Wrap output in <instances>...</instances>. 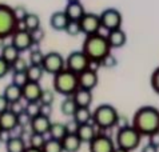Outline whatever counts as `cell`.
<instances>
[{
    "instance_id": "1",
    "label": "cell",
    "mask_w": 159,
    "mask_h": 152,
    "mask_svg": "<svg viewBox=\"0 0 159 152\" xmlns=\"http://www.w3.org/2000/svg\"><path fill=\"white\" fill-rule=\"evenodd\" d=\"M131 126L142 136H150L159 131V110L151 105H144L132 116Z\"/></svg>"
},
{
    "instance_id": "2",
    "label": "cell",
    "mask_w": 159,
    "mask_h": 152,
    "mask_svg": "<svg viewBox=\"0 0 159 152\" xmlns=\"http://www.w3.org/2000/svg\"><path fill=\"white\" fill-rule=\"evenodd\" d=\"M111 50L112 48L110 46L107 36L100 32L86 36L84 42H83V47H82V51L86 53L88 59L100 61V63L106 56L111 53Z\"/></svg>"
},
{
    "instance_id": "3",
    "label": "cell",
    "mask_w": 159,
    "mask_h": 152,
    "mask_svg": "<svg viewBox=\"0 0 159 152\" xmlns=\"http://www.w3.org/2000/svg\"><path fill=\"white\" fill-rule=\"evenodd\" d=\"M54 91L59 95L63 96H72L76 89L79 88V79H78V74L72 72L67 68H64L63 71H60L59 74L54 75Z\"/></svg>"
},
{
    "instance_id": "4",
    "label": "cell",
    "mask_w": 159,
    "mask_h": 152,
    "mask_svg": "<svg viewBox=\"0 0 159 152\" xmlns=\"http://www.w3.org/2000/svg\"><path fill=\"white\" fill-rule=\"evenodd\" d=\"M119 112L111 104H100L92 112V123L99 129H110L116 126Z\"/></svg>"
},
{
    "instance_id": "5",
    "label": "cell",
    "mask_w": 159,
    "mask_h": 152,
    "mask_svg": "<svg viewBox=\"0 0 159 152\" xmlns=\"http://www.w3.org/2000/svg\"><path fill=\"white\" fill-rule=\"evenodd\" d=\"M142 135L136 131V129L130 126L123 129H118L116 137H115V144L119 148H123L126 151H135L140 145L142 141Z\"/></svg>"
},
{
    "instance_id": "6",
    "label": "cell",
    "mask_w": 159,
    "mask_h": 152,
    "mask_svg": "<svg viewBox=\"0 0 159 152\" xmlns=\"http://www.w3.org/2000/svg\"><path fill=\"white\" fill-rule=\"evenodd\" d=\"M17 29V20L14 15V7L0 4V38H11Z\"/></svg>"
},
{
    "instance_id": "7",
    "label": "cell",
    "mask_w": 159,
    "mask_h": 152,
    "mask_svg": "<svg viewBox=\"0 0 159 152\" xmlns=\"http://www.w3.org/2000/svg\"><path fill=\"white\" fill-rule=\"evenodd\" d=\"M90 67V59L82 50L80 51H72L66 57V68L72 71L75 74H80L83 71L88 69Z\"/></svg>"
},
{
    "instance_id": "8",
    "label": "cell",
    "mask_w": 159,
    "mask_h": 152,
    "mask_svg": "<svg viewBox=\"0 0 159 152\" xmlns=\"http://www.w3.org/2000/svg\"><path fill=\"white\" fill-rule=\"evenodd\" d=\"M42 67L46 74H50L54 76L66 68V59L63 57L61 53L56 52V51L48 52V53H46V56H44V61H43Z\"/></svg>"
},
{
    "instance_id": "9",
    "label": "cell",
    "mask_w": 159,
    "mask_h": 152,
    "mask_svg": "<svg viewBox=\"0 0 159 152\" xmlns=\"http://www.w3.org/2000/svg\"><path fill=\"white\" fill-rule=\"evenodd\" d=\"M100 23L102 29H106L107 32H110V31L122 28L123 16L116 8H106L100 13Z\"/></svg>"
},
{
    "instance_id": "10",
    "label": "cell",
    "mask_w": 159,
    "mask_h": 152,
    "mask_svg": "<svg viewBox=\"0 0 159 152\" xmlns=\"http://www.w3.org/2000/svg\"><path fill=\"white\" fill-rule=\"evenodd\" d=\"M80 27H82V34L86 36L88 35L99 34L102 29V23H100V15L94 12H86V15L82 17L80 20Z\"/></svg>"
},
{
    "instance_id": "11",
    "label": "cell",
    "mask_w": 159,
    "mask_h": 152,
    "mask_svg": "<svg viewBox=\"0 0 159 152\" xmlns=\"http://www.w3.org/2000/svg\"><path fill=\"white\" fill-rule=\"evenodd\" d=\"M88 147H90V152H114L116 144L110 136L104 133H98L94 140L88 143Z\"/></svg>"
},
{
    "instance_id": "12",
    "label": "cell",
    "mask_w": 159,
    "mask_h": 152,
    "mask_svg": "<svg viewBox=\"0 0 159 152\" xmlns=\"http://www.w3.org/2000/svg\"><path fill=\"white\" fill-rule=\"evenodd\" d=\"M11 44L15 46L20 52L30 51L34 46L32 38H31V32L27 29H17L11 36Z\"/></svg>"
},
{
    "instance_id": "13",
    "label": "cell",
    "mask_w": 159,
    "mask_h": 152,
    "mask_svg": "<svg viewBox=\"0 0 159 152\" xmlns=\"http://www.w3.org/2000/svg\"><path fill=\"white\" fill-rule=\"evenodd\" d=\"M79 79V88H84V89H90L92 91L99 83V78H98V72L92 69H86L78 75Z\"/></svg>"
},
{
    "instance_id": "14",
    "label": "cell",
    "mask_w": 159,
    "mask_h": 152,
    "mask_svg": "<svg viewBox=\"0 0 159 152\" xmlns=\"http://www.w3.org/2000/svg\"><path fill=\"white\" fill-rule=\"evenodd\" d=\"M51 119L50 116H44V115H38L36 118L31 119V123H30V128H31V132H35V133H42V135H47L48 131L51 128Z\"/></svg>"
},
{
    "instance_id": "15",
    "label": "cell",
    "mask_w": 159,
    "mask_h": 152,
    "mask_svg": "<svg viewBox=\"0 0 159 152\" xmlns=\"http://www.w3.org/2000/svg\"><path fill=\"white\" fill-rule=\"evenodd\" d=\"M21 91H23V100H25V103H28V101H39L40 95L43 92V88L40 86V83L28 82L23 88H21Z\"/></svg>"
},
{
    "instance_id": "16",
    "label": "cell",
    "mask_w": 159,
    "mask_h": 152,
    "mask_svg": "<svg viewBox=\"0 0 159 152\" xmlns=\"http://www.w3.org/2000/svg\"><path fill=\"white\" fill-rule=\"evenodd\" d=\"M17 127H19V122H17L16 114H14L11 110H7L0 114V128H2V131L12 132Z\"/></svg>"
},
{
    "instance_id": "17",
    "label": "cell",
    "mask_w": 159,
    "mask_h": 152,
    "mask_svg": "<svg viewBox=\"0 0 159 152\" xmlns=\"http://www.w3.org/2000/svg\"><path fill=\"white\" fill-rule=\"evenodd\" d=\"M106 36H107V40H108V43H110V46H111L112 50L114 48L125 47L126 43H127V35L122 28L110 31V32L106 34Z\"/></svg>"
},
{
    "instance_id": "18",
    "label": "cell",
    "mask_w": 159,
    "mask_h": 152,
    "mask_svg": "<svg viewBox=\"0 0 159 152\" xmlns=\"http://www.w3.org/2000/svg\"><path fill=\"white\" fill-rule=\"evenodd\" d=\"M96 127L94 123H87V124H80L79 129L76 132V135L79 136V139L82 140V143H91L92 140L98 135Z\"/></svg>"
},
{
    "instance_id": "19",
    "label": "cell",
    "mask_w": 159,
    "mask_h": 152,
    "mask_svg": "<svg viewBox=\"0 0 159 152\" xmlns=\"http://www.w3.org/2000/svg\"><path fill=\"white\" fill-rule=\"evenodd\" d=\"M63 11L66 12V15H67L70 20H80L82 17L86 15V10L80 2L67 3Z\"/></svg>"
},
{
    "instance_id": "20",
    "label": "cell",
    "mask_w": 159,
    "mask_h": 152,
    "mask_svg": "<svg viewBox=\"0 0 159 152\" xmlns=\"http://www.w3.org/2000/svg\"><path fill=\"white\" fill-rule=\"evenodd\" d=\"M70 19L67 17L64 11H56L50 17V25L52 29L55 31H64L67 27Z\"/></svg>"
},
{
    "instance_id": "21",
    "label": "cell",
    "mask_w": 159,
    "mask_h": 152,
    "mask_svg": "<svg viewBox=\"0 0 159 152\" xmlns=\"http://www.w3.org/2000/svg\"><path fill=\"white\" fill-rule=\"evenodd\" d=\"M64 152H78L82 147V140L79 139L76 133H67L66 137L61 140Z\"/></svg>"
},
{
    "instance_id": "22",
    "label": "cell",
    "mask_w": 159,
    "mask_h": 152,
    "mask_svg": "<svg viewBox=\"0 0 159 152\" xmlns=\"http://www.w3.org/2000/svg\"><path fill=\"white\" fill-rule=\"evenodd\" d=\"M74 100L76 101L78 107H90L92 104V91L84 88H78L76 92L72 95Z\"/></svg>"
},
{
    "instance_id": "23",
    "label": "cell",
    "mask_w": 159,
    "mask_h": 152,
    "mask_svg": "<svg viewBox=\"0 0 159 152\" xmlns=\"http://www.w3.org/2000/svg\"><path fill=\"white\" fill-rule=\"evenodd\" d=\"M25 148H27V144H25V139L23 136L12 135L10 139L6 141L7 152H24Z\"/></svg>"
},
{
    "instance_id": "24",
    "label": "cell",
    "mask_w": 159,
    "mask_h": 152,
    "mask_svg": "<svg viewBox=\"0 0 159 152\" xmlns=\"http://www.w3.org/2000/svg\"><path fill=\"white\" fill-rule=\"evenodd\" d=\"M3 95L8 101H10V104L11 103H14V101L23 99V91H21V88L15 86L14 83H10L6 88H4Z\"/></svg>"
},
{
    "instance_id": "25",
    "label": "cell",
    "mask_w": 159,
    "mask_h": 152,
    "mask_svg": "<svg viewBox=\"0 0 159 152\" xmlns=\"http://www.w3.org/2000/svg\"><path fill=\"white\" fill-rule=\"evenodd\" d=\"M68 133L67 131V127H66V123H52L51 124V128L50 131H48V136H50V139H55V140H63L66 135Z\"/></svg>"
},
{
    "instance_id": "26",
    "label": "cell",
    "mask_w": 159,
    "mask_h": 152,
    "mask_svg": "<svg viewBox=\"0 0 159 152\" xmlns=\"http://www.w3.org/2000/svg\"><path fill=\"white\" fill-rule=\"evenodd\" d=\"M78 108L79 107L76 104V101L74 100L72 96L64 97V100L61 101V104H60L61 114H63L64 116H67V118H74V115H75V112H76Z\"/></svg>"
},
{
    "instance_id": "27",
    "label": "cell",
    "mask_w": 159,
    "mask_h": 152,
    "mask_svg": "<svg viewBox=\"0 0 159 152\" xmlns=\"http://www.w3.org/2000/svg\"><path fill=\"white\" fill-rule=\"evenodd\" d=\"M20 53L21 52L17 50L15 46H12V44L10 43V44H6V46L2 48V51H0V56H2L6 61H8L10 64H12L17 57L20 56Z\"/></svg>"
},
{
    "instance_id": "28",
    "label": "cell",
    "mask_w": 159,
    "mask_h": 152,
    "mask_svg": "<svg viewBox=\"0 0 159 152\" xmlns=\"http://www.w3.org/2000/svg\"><path fill=\"white\" fill-rule=\"evenodd\" d=\"M72 119L76 120L79 123V126L80 124L92 123V111L90 110V107H79Z\"/></svg>"
},
{
    "instance_id": "29",
    "label": "cell",
    "mask_w": 159,
    "mask_h": 152,
    "mask_svg": "<svg viewBox=\"0 0 159 152\" xmlns=\"http://www.w3.org/2000/svg\"><path fill=\"white\" fill-rule=\"evenodd\" d=\"M44 56H46V53L42 52V50L39 48V44H34L32 48L30 50L28 61L32 65H42L44 61Z\"/></svg>"
},
{
    "instance_id": "30",
    "label": "cell",
    "mask_w": 159,
    "mask_h": 152,
    "mask_svg": "<svg viewBox=\"0 0 159 152\" xmlns=\"http://www.w3.org/2000/svg\"><path fill=\"white\" fill-rule=\"evenodd\" d=\"M25 72H27L30 82H38V83H40L43 75L46 74L42 65H32V64H30V67L27 68Z\"/></svg>"
},
{
    "instance_id": "31",
    "label": "cell",
    "mask_w": 159,
    "mask_h": 152,
    "mask_svg": "<svg viewBox=\"0 0 159 152\" xmlns=\"http://www.w3.org/2000/svg\"><path fill=\"white\" fill-rule=\"evenodd\" d=\"M47 141V137L46 135H42V133H30L28 136V145L30 147H34V148H38V150H42L44 144Z\"/></svg>"
},
{
    "instance_id": "32",
    "label": "cell",
    "mask_w": 159,
    "mask_h": 152,
    "mask_svg": "<svg viewBox=\"0 0 159 152\" xmlns=\"http://www.w3.org/2000/svg\"><path fill=\"white\" fill-rule=\"evenodd\" d=\"M23 23L25 25V29L27 31H34V29H36L40 27V16L36 15V13H32V12H30L27 16H25V19L23 20Z\"/></svg>"
},
{
    "instance_id": "33",
    "label": "cell",
    "mask_w": 159,
    "mask_h": 152,
    "mask_svg": "<svg viewBox=\"0 0 159 152\" xmlns=\"http://www.w3.org/2000/svg\"><path fill=\"white\" fill-rule=\"evenodd\" d=\"M25 114L30 116V119L36 118L38 115H40L42 112V104L39 101H28L25 103Z\"/></svg>"
},
{
    "instance_id": "34",
    "label": "cell",
    "mask_w": 159,
    "mask_h": 152,
    "mask_svg": "<svg viewBox=\"0 0 159 152\" xmlns=\"http://www.w3.org/2000/svg\"><path fill=\"white\" fill-rule=\"evenodd\" d=\"M43 152H64L63 151V145H61L60 140H55V139H50L48 137L46 144L42 148Z\"/></svg>"
},
{
    "instance_id": "35",
    "label": "cell",
    "mask_w": 159,
    "mask_h": 152,
    "mask_svg": "<svg viewBox=\"0 0 159 152\" xmlns=\"http://www.w3.org/2000/svg\"><path fill=\"white\" fill-rule=\"evenodd\" d=\"M30 67V61L25 60L23 56H19L17 59L11 64V68H12V72H25L27 68Z\"/></svg>"
},
{
    "instance_id": "36",
    "label": "cell",
    "mask_w": 159,
    "mask_h": 152,
    "mask_svg": "<svg viewBox=\"0 0 159 152\" xmlns=\"http://www.w3.org/2000/svg\"><path fill=\"white\" fill-rule=\"evenodd\" d=\"M55 101V91L54 89H43L42 95H40V99H39V103L42 105H52V103Z\"/></svg>"
},
{
    "instance_id": "37",
    "label": "cell",
    "mask_w": 159,
    "mask_h": 152,
    "mask_svg": "<svg viewBox=\"0 0 159 152\" xmlns=\"http://www.w3.org/2000/svg\"><path fill=\"white\" fill-rule=\"evenodd\" d=\"M64 32L70 35V36H78L79 34H82V27L79 20H70L67 27H66Z\"/></svg>"
},
{
    "instance_id": "38",
    "label": "cell",
    "mask_w": 159,
    "mask_h": 152,
    "mask_svg": "<svg viewBox=\"0 0 159 152\" xmlns=\"http://www.w3.org/2000/svg\"><path fill=\"white\" fill-rule=\"evenodd\" d=\"M30 82L28 80V76H27V72H12V82L15 86L23 88L25 84Z\"/></svg>"
},
{
    "instance_id": "39",
    "label": "cell",
    "mask_w": 159,
    "mask_h": 152,
    "mask_svg": "<svg viewBox=\"0 0 159 152\" xmlns=\"http://www.w3.org/2000/svg\"><path fill=\"white\" fill-rule=\"evenodd\" d=\"M28 13L30 12H28V10H27V7H25V6H21V4H19V6L14 7V15H15L17 21H23Z\"/></svg>"
},
{
    "instance_id": "40",
    "label": "cell",
    "mask_w": 159,
    "mask_h": 152,
    "mask_svg": "<svg viewBox=\"0 0 159 152\" xmlns=\"http://www.w3.org/2000/svg\"><path fill=\"white\" fill-rule=\"evenodd\" d=\"M44 36H46V34H44V29L42 28V27L31 31V38H32L34 44H40L42 40L44 39Z\"/></svg>"
},
{
    "instance_id": "41",
    "label": "cell",
    "mask_w": 159,
    "mask_h": 152,
    "mask_svg": "<svg viewBox=\"0 0 159 152\" xmlns=\"http://www.w3.org/2000/svg\"><path fill=\"white\" fill-rule=\"evenodd\" d=\"M10 110H11L14 114H16V115L23 114L24 111H25V104L23 103V99L11 103V104H10Z\"/></svg>"
},
{
    "instance_id": "42",
    "label": "cell",
    "mask_w": 159,
    "mask_h": 152,
    "mask_svg": "<svg viewBox=\"0 0 159 152\" xmlns=\"http://www.w3.org/2000/svg\"><path fill=\"white\" fill-rule=\"evenodd\" d=\"M150 84H151V88L159 95V67L157 69H154V72L151 74V78H150Z\"/></svg>"
},
{
    "instance_id": "43",
    "label": "cell",
    "mask_w": 159,
    "mask_h": 152,
    "mask_svg": "<svg viewBox=\"0 0 159 152\" xmlns=\"http://www.w3.org/2000/svg\"><path fill=\"white\" fill-rule=\"evenodd\" d=\"M10 71H12L11 64L8 63V61L4 60L2 56H0V79L6 78V76L10 74Z\"/></svg>"
},
{
    "instance_id": "44",
    "label": "cell",
    "mask_w": 159,
    "mask_h": 152,
    "mask_svg": "<svg viewBox=\"0 0 159 152\" xmlns=\"http://www.w3.org/2000/svg\"><path fill=\"white\" fill-rule=\"evenodd\" d=\"M118 65V60H116V57L114 56V55H107L104 57L103 60H102V67H106V68H114V67H116Z\"/></svg>"
},
{
    "instance_id": "45",
    "label": "cell",
    "mask_w": 159,
    "mask_h": 152,
    "mask_svg": "<svg viewBox=\"0 0 159 152\" xmlns=\"http://www.w3.org/2000/svg\"><path fill=\"white\" fill-rule=\"evenodd\" d=\"M131 126V122H130V119L127 118L126 115H119V118H118V122H116V128L118 129H123V128H127V127H130Z\"/></svg>"
},
{
    "instance_id": "46",
    "label": "cell",
    "mask_w": 159,
    "mask_h": 152,
    "mask_svg": "<svg viewBox=\"0 0 159 152\" xmlns=\"http://www.w3.org/2000/svg\"><path fill=\"white\" fill-rule=\"evenodd\" d=\"M66 127H67L68 133H76V132H78V129H79V123H78L75 119L71 118L67 123H66Z\"/></svg>"
},
{
    "instance_id": "47",
    "label": "cell",
    "mask_w": 159,
    "mask_h": 152,
    "mask_svg": "<svg viewBox=\"0 0 159 152\" xmlns=\"http://www.w3.org/2000/svg\"><path fill=\"white\" fill-rule=\"evenodd\" d=\"M17 122H19V126L20 127H27L30 126V123H31V119H30V116L23 112V114H20V115H17Z\"/></svg>"
},
{
    "instance_id": "48",
    "label": "cell",
    "mask_w": 159,
    "mask_h": 152,
    "mask_svg": "<svg viewBox=\"0 0 159 152\" xmlns=\"http://www.w3.org/2000/svg\"><path fill=\"white\" fill-rule=\"evenodd\" d=\"M147 139H148V141H147V143H150V144H152L154 147H157V148H159V131L151 133L150 136H147Z\"/></svg>"
},
{
    "instance_id": "49",
    "label": "cell",
    "mask_w": 159,
    "mask_h": 152,
    "mask_svg": "<svg viewBox=\"0 0 159 152\" xmlns=\"http://www.w3.org/2000/svg\"><path fill=\"white\" fill-rule=\"evenodd\" d=\"M7 110H10V101H8L2 93V95H0V114L4 112V111H7Z\"/></svg>"
},
{
    "instance_id": "50",
    "label": "cell",
    "mask_w": 159,
    "mask_h": 152,
    "mask_svg": "<svg viewBox=\"0 0 159 152\" xmlns=\"http://www.w3.org/2000/svg\"><path fill=\"white\" fill-rule=\"evenodd\" d=\"M42 115L44 116H50L51 118V114H52V105H42Z\"/></svg>"
},
{
    "instance_id": "51",
    "label": "cell",
    "mask_w": 159,
    "mask_h": 152,
    "mask_svg": "<svg viewBox=\"0 0 159 152\" xmlns=\"http://www.w3.org/2000/svg\"><path fill=\"white\" fill-rule=\"evenodd\" d=\"M142 152H159V148H157V147H154L152 144L147 143V144L142 148Z\"/></svg>"
},
{
    "instance_id": "52",
    "label": "cell",
    "mask_w": 159,
    "mask_h": 152,
    "mask_svg": "<svg viewBox=\"0 0 159 152\" xmlns=\"http://www.w3.org/2000/svg\"><path fill=\"white\" fill-rule=\"evenodd\" d=\"M24 152H43V151H42V150H38V148H34V147L27 145V148H25Z\"/></svg>"
},
{
    "instance_id": "53",
    "label": "cell",
    "mask_w": 159,
    "mask_h": 152,
    "mask_svg": "<svg viewBox=\"0 0 159 152\" xmlns=\"http://www.w3.org/2000/svg\"><path fill=\"white\" fill-rule=\"evenodd\" d=\"M114 152H130V151H126V150H123V148H119V147H116Z\"/></svg>"
},
{
    "instance_id": "54",
    "label": "cell",
    "mask_w": 159,
    "mask_h": 152,
    "mask_svg": "<svg viewBox=\"0 0 159 152\" xmlns=\"http://www.w3.org/2000/svg\"><path fill=\"white\" fill-rule=\"evenodd\" d=\"M4 42H6V39H3V38H0V48H3L6 44H4Z\"/></svg>"
},
{
    "instance_id": "55",
    "label": "cell",
    "mask_w": 159,
    "mask_h": 152,
    "mask_svg": "<svg viewBox=\"0 0 159 152\" xmlns=\"http://www.w3.org/2000/svg\"><path fill=\"white\" fill-rule=\"evenodd\" d=\"M72 2H79V0H67V3H72Z\"/></svg>"
},
{
    "instance_id": "56",
    "label": "cell",
    "mask_w": 159,
    "mask_h": 152,
    "mask_svg": "<svg viewBox=\"0 0 159 152\" xmlns=\"http://www.w3.org/2000/svg\"><path fill=\"white\" fill-rule=\"evenodd\" d=\"M0 133H2V128H0Z\"/></svg>"
}]
</instances>
